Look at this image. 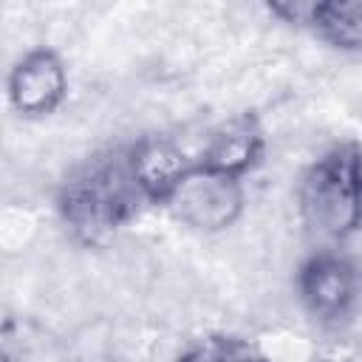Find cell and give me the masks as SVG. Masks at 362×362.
Instances as JSON below:
<instances>
[{
    "instance_id": "cell-8",
    "label": "cell",
    "mask_w": 362,
    "mask_h": 362,
    "mask_svg": "<svg viewBox=\"0 0 362 362\" xmlns=\"http://www.w3.org/2000/svg\"><path fill=\"white\" fill-rule=\"evenodd\" d=\"M303 25L339 51H362V3H305Z\"/></svg>"
},
{
    "instance_id": "cell-4",
    "label": "cell",
    "mask_w": 362,
    "mask_h": 362,
    "mask_svg": "<svg viewBox=\"0 0 362 362\" xmlns=\"http://www.w3.org/2000/svg\"><path fill=\"white\" fill-rule=\"evenodd\" d=\"M243 204H246L243 181L209 173L195 161V170L173 192V198L167 201V209L189 229L221 232L240 218Z\"/></svg>"
},
{
    "instance_id": "cell-6",
    "label": "cell",
    "mask_w": 362,
    "mask_h": 362,
    "mask_svg": "<svg viewBox=\"0 0 362 362\" xmlns=\"http://www.w3.org/2000/svg\"><path fill=\"white\" fill-rule=\"evenodd\" d=\"M266 153V130L255 113H235L223 119L198 153V167L243 181Z\"/></svg>"
},
{
    "instance_id": "cell-3",
    "label": "cell",
    "mask_w": 362,
    "mask_h": 362,
    "mask_svg": "<svg viewBox=\"0 0 362 362\" xmlns=\"http://www.w3.org/2000/svg\"><path fill=\"white\" fill-rule=\"evenodd\" d=\"M297 297L317 325L339 331L362 308V269L337 246H322L300 263Z\"/></svg>"
},
{
    "instance_id": "cell-5",
    "label": "cell",
    "mask_w": 362,
    "mask_h": 362,
    "mask_svg": "<svg viewBox=\"0 0 362 362\" xmlns=\"http://www.w3.org/2000/svg\"><path fill=\"white\" fill-rule=\"evenodd\" d=\"M8 102L25 119H42L68 99V68L54 48H31L8 71Z\"/></svg>"
},
{
    "instance_id": "cell-1",
    "label": "cell",
    "mask_w": 362,
    "mask_h": 362,
    "mask_svg": "<svg viewBox=\"0 0 362 362\" xmlns=\"http://www.w3.org/2000/svg\"><path fill=\"white\" fill-rule=\"evenodd\" d=\"M144 195L130 173L127 147L99 153L79 164L57 192V212L68 232L85 243L124 226L144 206Z\"/></svg>"
},
{
    "instance_id": "cell-7",
    "label": "cell",
    "mask_w": 362,
    "mask_h": 362,
    "mask_svg": "<svg viewBox=\"0 0 362 362\" xmlns=\"http://www.w3.org/2000/svg\"><path fill=\"white\" fill-rule=\"evenodd\" d=\"M130 173L147 204L167 206L173 192L184 184V178L195 170V158L173 141L170 136H141L127 144Z\"/></svg>"
},
{
    "instance_id": "cell-2",
    "label": "cell",
    "mask_w": 362,
    "mask_h": 362,
    "mask_svg": "<svg viewBox=\"0 0 362 362\" xmlns=\"http://www.w3.org/2000/svg\"><path fill=\"white\" fill-rule=\"evenodd\" d=\"M297 212L303 226L331 246L362 232V144H331L300 173Z\"/></svg>"
},
{
    "instance_id": "cell-9",
    "label": "cell",
    "mask_w": 362,
    "mask_h": 362,
    "mask_svg": "<svg viewBox=\"0 0 362 362\" xmlns=\"http://www.w3.org/2000/svg\"><path fill=\"white\" fill-rule=\"evenodd\" d=\"M173 362H274V359L252 339L221 334V337H206L189 345Z\"/></svg>"
}]
</instances>
